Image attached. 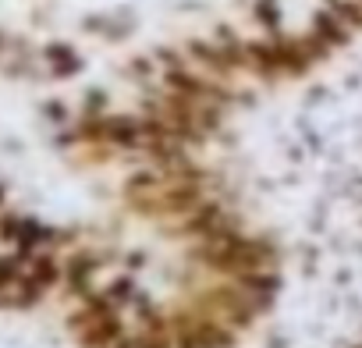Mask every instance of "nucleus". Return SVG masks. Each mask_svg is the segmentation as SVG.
Listing matches in <instances>:
<instances>
[{
    "instance_id": "nucleus-1",
    "label": "nucleus",
    "mask_w": 362,
    "mask_h": 348,
    "mask_svg": "<svg viewBox=\"0 0 362 348\" xmlns=\"http://www.w3.org/2000/svg\"><path fill=\"white\" fill-rule=\"evenodd\" d=\"M252 15H256L267 29H277V22H281V4H277V0H256Z\"/></svg>"
},
{
    "instance_id": "nucleus-2",
    "label": "nucleus",
    "mask_w": 362,
    "mask_h": 348,
    "mask_svg": "<svg viewBox=\"0 0 362 348\" xmlns=\"http://www.w3.org/2000/svg\"><path fill=\"white\" fill-rule=\"evenodd\" d=\"M33 281H36L40 288H47V284H54V281H57V267H54L50 260H43V263H36V270H33Z\"/></svg>"
}]
</instances>
